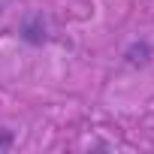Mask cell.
Instances as JSON below:
<instances>
[{"instance_id":"obj_3","label":"cell","mask_w":154,"mask_h":154,"mask_svg":"<svg viewBox=\"0 0 154 154\" xmlns=\"http://www.w3.org/2000/svg\"><path fill=\"white\" fill-rule=\"evenodd\" d=\"M15 145V133L12 130H0V151H9Z\"/></svg>"},{"instance_id":"obj_4","label":"cell","mask_w":154,"mask_h":154,"mask_svg":"<svg viewBox=\"0 0 154 154\" xmlns=\"http://www.w3.org/2000/svg\"><path fill=\"white\" fill-rule=\"evenodd\" d=\"M0 15H3V3H0Z\"/></svg>"},{"instance_id":"obj_1","label":"cell","mask_w":154,"mask_h":154,"mask_svg":"<svg viewBox=\"0 0 154 154\" xmlns=\"http://www.w3.org/2000/svg\"><path fill=\"white\" fill-rule=\"evenodd\" d=\"M18 36L27 42V45H42L48 39V24H45V15L42 12H27L18 24Z\"/></svg>"},{"instance_id":"obj_2","label":"cell","mask_w":154,"mask_h":154,"mask_svg":"<svg viewBox=\"0 0 154 154\" xmlns=\"http://www.w3.org/2000/svg\"><path fill=\"white\" fill-rule=\"evenodd\" d=\"M151 57V45L148 42H133L130 48H127V60L130 63H145Z\"/></svg>"}]
</instances>
